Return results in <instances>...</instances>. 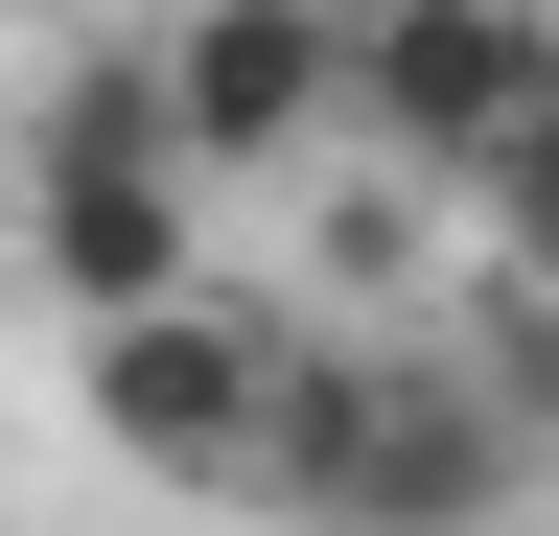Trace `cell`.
Returning a JSON list of instances; mask_svg holds the SVG:
<instances>
[{
	"mask_svg": "<svg viewBox=\"0 0 559 536\" xmlns=\"http://www.w3.org/2000/svg\"><path fill=\"white\" fill-rule=\"evenodd\" d=\"M257 490L304 513V536H489V513L536 490V443L466 396V350H280Z\"/></svg>",
	"mask_w": 559,
	"mask_h": 536,
	"instance_id": "obj_1",
	"label": "cell"
},
{
	"mask_svg": "<svg viewBox=\"0 0 559 536\" xmlns=\"http://www.w3.org/2000/svg\"><path fill=\"white\" fill-rule=\"evenodd\" d=\"M187 211H210V187L164 141V71H140V47H70L47 117H24V257L117 326V303H187Z\"/></svg>",
	"mask_w": 559,
	"mask_h": 536,
	"instance_id": "obj_2",
	"label": "cell"
},
{
	"mask_svg": "<svg viewBox=\"0 0 559 536\" xmlns=\"http://www.w3.org/2000/svg\"><path fill=\"white\" fill-rule=\"evenodd\" d=\"M349 117L396 164H489L513 117H559V0H349Z\"/></svg>",
	"mask_w": 559,
	"mask_h": 536,
	"instance_id": "obj_3",
	"label": "cell"
},
{
	"mask_svg": "<svg viewBox=\"0 0 559 536\" xmlns=\"http://www.w3.org/2000/svg\"><path fill=\"white\" fill-rule=\"evenodd\" d=\"M257 420H280V326H234L210 281L94 326V443H140L164 490H257Z\"/></svg>",
	"mask_w": 559,
	"mask_h": 536,
	"instance_id": "obj_4",
	"label": "cell"
},
{
	"mask_svg": "<svg viewBox=\"0 0 559 536\" xmlns=\"http://www.w3.org/2000/svg\"><path fill=\"white\" fill-rule=\"evenodd\" d=\"M140 71H164L187 187H210V164H304L326 117H349V0H187Z\"/></svg>",
	"mask_w": 559,
	"mask_h": 536,
	"instance_id": "obj_5",
	"label": "cell"
},
{
	"mask_svg": "<svg viewBox=\"0 0 559 536\" xmlns=\"http://www.w3.org/2000/svg\"><path fill=\"white\" fill-rule=\"evenodd\" d=\"M466 187H489V281H513V303H559V117H513Z\"/></svg>",
	"mask_w": 559,
	"mask_h": 536,
	"instance_id": "obj_6",
	"label": "cell"
},
{
	"mask_svg": "<svg viewBox=\"0 0 559 536\" xmlns=\"http://www.w3.org/2000/svg\"><path fill=\"white\" fill-rule=\"evenodd\" d=\"M466 396H489L513 443H559V303H513V281H489V326H466Z\"/></svg>",
	"mask_w": 559,
	"mask_h": 536,
	"instance_id": "obj_7",
	"label": "cell"
}]
</instances>
